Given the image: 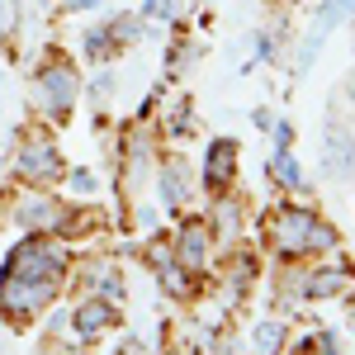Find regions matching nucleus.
<instances>
[{"mask_svg":"<svg viewBox=\"0 0 355 355\" xmlns=\"http://www.w3.org/2000/svg\"><path fill=\"white\" fill-rule=\"evenodd\" d=\"M57 279H62V251L43 237L19 242L5 261V284H0V313L24 322L28 313H38L43 303L57 294Z\"/></svg>","mask_w":355,"mask_h":355,"instance_id":"f257e3e1","label":"nucleus"},{"mask_svg":"<svg viewBox=\"0 0 355 355\" xmlns=\"http://www.w3.org/2000/svg\"><path fill=\"white\" fill-rule=\"evenodd\" d=\"M270 242L294 256V251H322V246H331L336 237H331V227H322L308 209H279L275 223H270Z\"/></svg>","mask_w":355,"mask_h":355,"instance_id":"f03ea898","label":"nucleus"},{"mask_svg":"<svg viewBox=\"0 0 355 355\" xmlns=\"http://www.w3.org/2000/svg\"><path fill=\"white\" fill-rule=\"evenodd\" d=\"M346 15H355V0H327V5L318 10V24H313V33L303 38V53H299V62H294V71H299V76L308 71V67H313V57L322 53V43H327V33H331L336 24H341Z\"/></svg>","mask_w":355,"mask_h":355,"instance_id":"7ed1b4c3","label":"nucleus"},{"mask_svg":"<svg viewBox=\"0 0 355 355\" xmlns=\"http://www.w3.org/2000/svg\"><path fill=\"white\" fill-rule=\"evenodd\" d=\"M38 90H43V105L62 119V114L71 110V100H76V71L67 62H53V67L38 71Z\"/></svg>","mask_w":355,"mask_h":355,"instance_id":"20e7f679","label":"nucleus"},{"mask_svg":"<svg viewBox=\"0 0 355 355\" xmlns=\"http://www.w3.org/2000/svg\"><path fill=\"white\" fill-rule=\"evenodd\" d=\"M322 157H327V171L331 175H351L355 171V137L341 128V123H331L327 137H322Z\"/></svg>","mask_w":355,"mask_h":355,"instance_id":"39448f33","label":"nucleus"},{"mask_svg":"<svg viewBox=\"0 0 355 355\" xmlns=\"http://www.w3.org/2000/svg\"><path fill=\"white\" fill-rule=\"evenodd\" d=\"M19 175H28V180H53L57 175V152L48 142H28L24 152H19Z\"/></svg>","mask_w":355,"mask_h":355,"instance_id":"423d86ee","label":"nucleus"},{"mask_svg":"<svg viewBox=\"0 0 355 355\" xmlns=\"http://www.w3.org/2000/svg\"><path fill=\"white\" fill-rule=\"evenodd\" d=\"M114 322V313H110V303H100V299H90V303H81L76 308V331H81L85 341H95L100 331Z\"/></svg>","mask_w":355,"mask_h":355,"instance_id":"0eeeda50","label":"nucleus"},{"mask_svg":"<svg viewBox=\"0 0 355 355\" xmlns=\"http://www.w3.org/2000/svg\"><path fill=\"white\" fill-rule=\"evenodd\" d=\"M232 157H237V147H232V142H227V137H223V142H214V147H209V171H204V180H209V185H214V190H218L223 180H227V175H232Z\"/></svg>","mask_w":355,"mask_h":355,"instance_id":"6e6552de","label":"nucleus"},{"mask_svg":"<svg viewBox=\"0 0 355 355\" xmlns=\"http://www.w3.org/2000/svg\"><path fill=\"white\" fill-rule=\"evenodd\" d=\"M204 251H209V232H204L199 223H190V227L180 232V266H185V270H194V266L204 261Z\"/></svg>","mask_w":355,"mask_h":355,"instance_id":"1a4fd4ad","label":"nucleus"},{"mask_svg":"<svg viewBox=\"0 0 355 355\" xmlns=\"http://www.w3.org/2000/svg\"><path fill=\"white\" fill-rule=\"evenodd\" d=\"M57 218H62V214H57L53 204H43V199H28L24 209H19V223H24V227H57Z\"/></svg>","mask_w":355,"mask_h":355,"instance_id":"9d476101","label":"nucleus"},{"mask_svg":"<svg viewBox=\"0 0 355 355\" xmlns=\"http://www.w3.org/2000/svg\"><path fill=\"white\" fill-rule=\"evenodd\" d=\"M279 341H284V327L279 322H256V331H251V346H256V355H275L279 351Z\"/></svg>","mask_w":355,"mask_h":355,"instance_id":"9b49d317","label":"nucleus"},{"mask_svg":"<svg viewBox=\"0 0 355 355\" xmlns=\"http://www.w3.org/2000/svg\"><path fill=\"white\" fill-rule=\"evenodd\" d=\"M185 166H166L162 171V204H180L185 199Z\"/></svg>","mask_w":355,"mask_h":355,"instance_id":"f8f14e48","label":"nucleus"},{"mask_svg":"<svg viewBox=\"0 0 355 355\" xmlns=\"http://www.w3.org/2000/svg\"><path fill=\"white\" fill-rule=\"evenodd\" d=\"M336 289H341V270H322V275H313V279L303 284L308 299H327V294H336Z\"/></svg>","mask_w":355,"mask_h":355,"instance_id":"ddd939ff","label":"nucleus"},{"mask_svg":"<svg viewBox=\"0 0 355 355\" xmlns=\"http://www.w3.org/2000/svg\"><path fill=\"white\" fill-rule=\"evenodd\" d=\"M275 175H279V180H284V185H303V171H299V162H294V157H289V152H279V157H275V166H270Z\"/></svg>","mask_w":355,"mask_h":355,"instance_id":"4468645a","label":"nucleus"},{"mask_svg":"<svg viewBox=\"0 0 355 355\" xmlns=\"http://www.w3.org/2000/svg\"><path fill=\"white\" fill-rule=\"evenodd\" d=\"M110 38L114 28H90L85 33V57H110Z\"/></svg>","mask_w":355,"mask_h":355,"instance_id":"2eb2a0df","label":"nucleus"},{"mask_svg":"<svg viewBox=\"0 0 355 355\" xmlns=\"http://www.w3.org/2000/svg\"><path fill=\"white\" fill-rule=\"evenodd\" d=\"M15 28V0H0V33Z\"/></svg>","mask_w":355,"mask_h":355,"instance_id":"dca6fc26","label":"nucleus"},{"mask_svg":"<svg viewBox=\"0 0 355 355\" xmlns=\"http://www.w3.org/2000/svg\"><path fill=\"white\" fill-rule=\"evenodd\" d=\"M119 355H152V351H147V346H142V341H133V336H128V341H123V346H119Z\"/></svg>","mask_w":355,"mask_h":355,"instance_id":"f3484780","label":"nucleus"},{"mask_svg":"<svg viewBox=\"0 0 355 355\" xmlns=\"http://www.w3.org/2000/svg\"><path fill=\"white\" fill-rule=\"evenodd\" d=\"M142 15H157V19H166V15H171V0H152Z\"/></svg>","mask_w":355,"mask_h":355,"instance_id":"a211bd4d","label":"nucleus"},{"mask_svg":"<svg viewBox=\"0 0 355 355\" xmlns=\"http://www.w3.org/2000/svg\"><path fill=\"white\" fill-rule=\"evenodd\" d=\"M71 185H76V190H95V175H90V171H76Z\"/></svg>","mask_w":355,"mask_h":355,"instance_id":"6ab92c4d","label":"nucleus"},{"mask_svg":"<svg viewBox=\"0 0 355 355\" xmlns=\"http://www.w3.org/2000/svg\"><path fill=\"white\" fill-rule=\"evenodd\" d=\"M346 95H351V100H355V76H351V81H346Z\"/></svg>","mask_w":355,"mask_h":355,"instance_id":"aec40b11","label":"nucleus"}]
</instances>
